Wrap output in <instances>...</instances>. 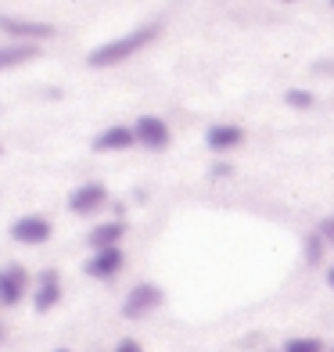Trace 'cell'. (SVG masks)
Listing matches in <instances>:
<instances>
[{
	"mask_svg": "<svg viewBox=\"0 0 334 352\" xmlns=\"http://www.w3.org/2000/svg\"><path fill=\"white\" fill-rule=\"evenodd\" d=\"M324 245H327V241H324L320 234H309V237H306V263H309V266H320V263H324Z\"/></svg>",
	"mask_w": 334,
	"mask_h": 352,
	"instance_id": "9a60e30c",
	"label": "cell"
},
{
	"mask_svg": "<svg viewBox=\"0 0 334 352\" xmlns=\"http://www.w3.org/2000/svg\"><path fill=\"white\" fill-rule=\"evenodd\" d=\"M133 133H137V140H140V144H148V148H155V151L169 148V140H172L169 126H166L162 119H158V116H140V119H137V126H133Z\"/></svg>",
	"mask_w": 334,
	"mask_h": 352,
	"instance_id": "52a82bcc",
	"label": "cell"
},
{
	"mask_svg": "<svg viewBox=\"0 0 334 352\" xmlns=\"http://www.w3.org/2000/svg\"><path fill=\"white\" fill-rule=\"evenodd\" d=\"M58 302H61V277H58V270H47V274H40L33 306H36V313H47V309H54Z\"/></svg>",
	"mask_w": 334,
	"mask_h": 352,
	"instance_id": "9c48e42d",
	"label": "cell"
},
{
	"mask_svg": "<svg viewBox=\"0 0 334 352\" xmlns=\"http://www.w3.org/2000/svg\"><path fill=\"white\" fill-rule=\"evenodd\" d=\"M284 101H288L291 108H309L313 104V94L309 90H288V94H284Z\"/></svg>",
	"mask_w": 334,
	"mask_h": 352,
	"instance_id": "2e32d148",
	"label": "cell"
},
{
	"mask_svg": "<svg viewBox=\"0 0 334 352\" xmlns=\"http://www.w3.org/2000/svg\"><path fill=\"white\" fill-rule=\"evenodd\" d=\"M25 292H29L25 266L11 263V266L0 270V306H19V302L25 298Z\"/></svg>",
	"mask_w": 334,
	"mask_h": 352,
	"instance_id": "277c9868",
	"label": "cell"
},
{
	"mask_svg": "<svg viewBox=\"0 0 334 352\" xmlns=\"http://www.w3.org/2000/svg\"><path fill=\"white\" fill-rule=\"evenodd\" d=\"M51 234H54V227L47 216H22L11 223V237L19 245H43V241H51Z\"/></svg>",
	"mask_w": 334,
	"mask_h": 352,
	"instance_id": "5b68a950",
	"label": "cell"
},
{
	"mask_svg": "<svg viewBox=\"0 0 334 352\" xmlns=\"http://www.w3.org/2000/svg\"><path fill=\"white\" fill-rule=\"evenodd\" d=\"M36 54H40V47H33V43H8V47H0V72L14 69V65H25V61H33Z\"/></svg>",
	"mask_w": 334,
	"mask_h": 352,
	"instance_id": "4fadbf2b",
	"label": "cell"
},
{
	"mask_svg": "<svg viewBox=\"0 0 334 352\" xmlns=\"http://www.w3.org/2000/svg\"><path fill=\"white\" fill-rule=\"evenodd\" d=\"M316 234H320L327 245H334V216H327V219L320 223V230H316Z\"/></svg>",
	"mask_w": 334,
	"mask_h": 352,
	"instance_id": "e0dca14e",
	"label": "cell"
},
{
	"mask_svg": "<svg viewBox=\"0 0 334 352\" xmlns=\"http://www.w3.org/2000/svg\"><path fill=\"white\" fill-rule=\"evenodd\" d=\"M126 237V223L122 219H108V223H101V227H93L90 230V248L93 252H104V248H119V241Z\"/></svg>",
	"mask_w": 334,
	"mask_h": 352,
	"instance_id": "8fae6325",
	"label": "cell"
},
{
	"mask_svg": "<svg viewBox=\"0 0 334 352\" xmlns=\"http://www.w3.org/2000/svg\"><path fill=\"white\" fill-rule=\"evenodd\" d=\"M0 342H4V331H0Z\"/></svg>",
	"mask_w": 334,
	"mask_h": 352,
	"instance_id": "44dd1931",
	"label": "cell"
},
{
	"mask_svg": "<svg viewBox=\"0 0 334 352\" xmlns=\"http://www.w3.org/2000/svg\"><path fill=\"white\" fill-rule=\"evenodd\" d=\"M0 29L11 33L19 43H33V40H51L54 25L47 22H33V19H19V14H0Z\"/></svg>",
	"mask_w": 334,
	"mask_h": 352,
	"instance_id": "3957f363",
	"label": "cell"
},
{
	"mask_svg": "<svg viewBox=\"0 0 334 352\" xmlns=\"http://www.w3.org/2000/svg\"><path fill=\"white\" fill-rule=\"evenodd\" d=\"M241 140H245V130H241V126H230V122H219V126H212V130L205 133V144H209L212 151L237 148Z\"/></svg>",
	"mask_w": 334,
	"mask_h": 352,
	"instance_id": "7c38bea8",
	"label": "cell"
},
{
	"mask_svg": "<svg viewBox=\"0 0 334 352\" xmlns=\"http://www.w3.org/2000/svg\"><path fill=\"white\" fill-rule=\"evenodd\" d=\"M327 352H334V349H327Z\"/></svg>",
	"mask_w": 334,
	"mask_h": 352,
	"instance_id": "603a6c76",
	"label": "cell"
},
{
	"mask_svg": "<svg viewBox=\"0 0 334 352\" xmlns=\"http://www.w3.org/2000/svg\"><path fill=\"white\" fill-rule=\"evenodd\" d=\"M327 284H331V287H334V266H331V270H327Z\"/></svg>",
	"mask_w": 334,
	"mask_h": 352,
	"instance_id": "d6986e66",
	"label": "cell"
},
{
	"mask_svg": "<svg viewBox=\"0 0 334 352\" xmlns=\"http://www.w3.org/2000/svg\"><path fill=\"white\" fill-rule=\"evenodd\" d=\"M104 205H108V187L104 184H83V187H76L72 198H69V209L76 216H93V212H101Z\"/></svg>",
	"mask_w": 334,
	"mask_h": 352,
	"instance_id": "8992f818",
	"label": "cell"
},
{
	"mask_svg": "<svg viewBox=\"0 0 334 352\" xmlns=\"http://www.w3.org/2000/svg\"><path fill=\"white\" fill-rule=\"evenodd\" d=\"M166 302V295H162V287H155V284H137L130 295H126V302H122V316L126 320H144L148 313H155L158 306Z\"/></svg>",
	"mask_w": 334,
	"mask_h": 352,
	"instance_id": "7a4b0ae2",
	"label": "cell"
},
{
	"mask_svg": "<svg viewBox=\"0 0 334 352\" xmlns=\"http://www.w3.org/2000/svg\"><path fill=\"white\" fill-rule=\"evenodd\" d=\"M130 144H137L133 126H108V130H101L93 137V151H122Z\"/></svg>",
	"mask_w": 334,
	"mask_h": 352,
	"instance_id": "30bf717a",
	"label": "cell"
},
{
	"mask_svg": "<svg viewBox=\"0 0 334 352\" xmlns=\"http://www.w3.org/2000/svg\"><path fill=\"white\" fill-rule=\"evenodd\" d=\"M280 352H327V349H324V342H320V338L306 334V338H288Z\"/></svg>",
	"mask_w": 334,
	"mask_h": 352,
	"instance_id": "5bb4252c",
	"label": "cell"
},
{
	"mask_svg": "<svg viewBox=\"0 0 334 352\" xmlns=\"http://www.w3.org/2000/svg\"><path fill=\"white\" fill-rule=\"evenodd\" d=\"M0 151H4V148H0Z\"/></svg>",
	"mask_w": 334,
	"mask_h": 352,
	"instance_id": "cb8c5ba5",
	"label": "cell"
},
{
	"mask_svg": "<svg viewBox=\"0 0 334 352\" xmlns=\"http://www.w3.org/2000/svg\"><path fill=\"white\" fill-rule=\"evenodd\" d=\"M331 8H334V0H331Z\"/></svg>",
	"mask_w": 334,
	"mask_h": 352,
	"instance_id": "7402d4cb",
	"label": "cell"
},
{
	"mask_svg": "<svg viewBox=\"0 0 334 352\" xmlns=\"http://www.w3.org/2000/svg\"><path fill=\"white\" fill-rule=\"evenodd\" d=\"M122 263H126L122 248H104V252H93V259L87 263V274L93 280H111V277H119Z\"/></svg>",
	"mask_w": 334,
	"mask_h": 352,
	"instance_id": "ba28073f",
	"label": "cell"
},
{
	"mask_svg": "<svg viewBox=\"0 0 334 352\" xmlns=\"http://www.w3.org/2000/svg\"><path fill=\"white\" fill-rule=\"evenodd\" d=\"M115 352H144V345L133 342V338H122V342L115 345Z\"/></svg>",
	"mask_w": 334,
	"mask_h": 352,
	"instance_id": "ac0fdd59",
	"label": "cell"
},
{
	"mask_svg": "<svg viewBox=\"0 0 334 352\" xmlns=\"http://www.w3.org/2000/svg\"><path fill=\"white\" fill-rule=\"evenodd\" d=\"M158 33H162V22H148V25H137L133 33H126L119 40H108L101 47H93V51L87 54V65L90 69H108V65H119V61L133 58L140 47H148L158 40Z\"/></svg>",
	"mask_w": 334,
	"mask_h": 352,
	"instance_id": "6da1fadb",
	"label": "cell"
},
{
	"mask_svg": "<svg viewBox=\"0 0 334 352\" xmlns=\"http://www.w3.org/2000/svg\"><path fill=\"white\" fill-rule=\"evenodd\" d=\"M58 352H72V349H58Z\"/></svg>",
	"mask_w": 334,
	"mask_h": 352,
	"instance_id": "ffe728a7",
	"label": "cell"
}]
</instances>
